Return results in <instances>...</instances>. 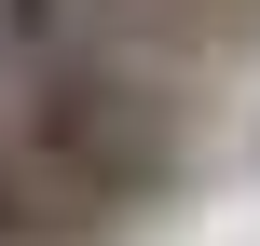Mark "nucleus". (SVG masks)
<instances>
[{
  "label": "nucleus",
  "mask_w": 260,
  "mask_h": 246,
  "mask_svg": "<svg viewBox=\"0 0 260 246\" xmlns=\"http://www.w3.org/2000/svg\"><path fill=\"white\" fill-rule=\"evenodd\" d=\"M0 137L123 246L192 192V68L151 55H0Z\"/></svg>",
  "instance_id": "nucleus-1"
},
{
  "label": "nucleus",
  "mask_w": 260,
  "mask_h": 246,
  "mask_svg": "<svg viewBox=\"0 0 260 246\" xmlns=\"http://www.w3.org/2000/svg\"><path fill=\"white\" fill-rule=\"evenodd\" d=\"M0 246H110V233H96V219H82V205H69L41 164L0 137Z\"/></svg>",
  "instance_id": "nucleus-2"
},
{
  "label": "nucleus",
  "mask_w": 260,
  "mask_h": 246,
  "mask_svg": "<svg viewBox=\"0 0 260 246\" xmlns=\"http://www.w3.org/2000/svg\"><path fill=\"white\" fill-rule=\"evenodd\" d=\"M137 14H165V27H178V41H206V55L260 41V0H137Z\"/></svg>",
  "instance_id": "nucleus-3"
}]
</instances>
